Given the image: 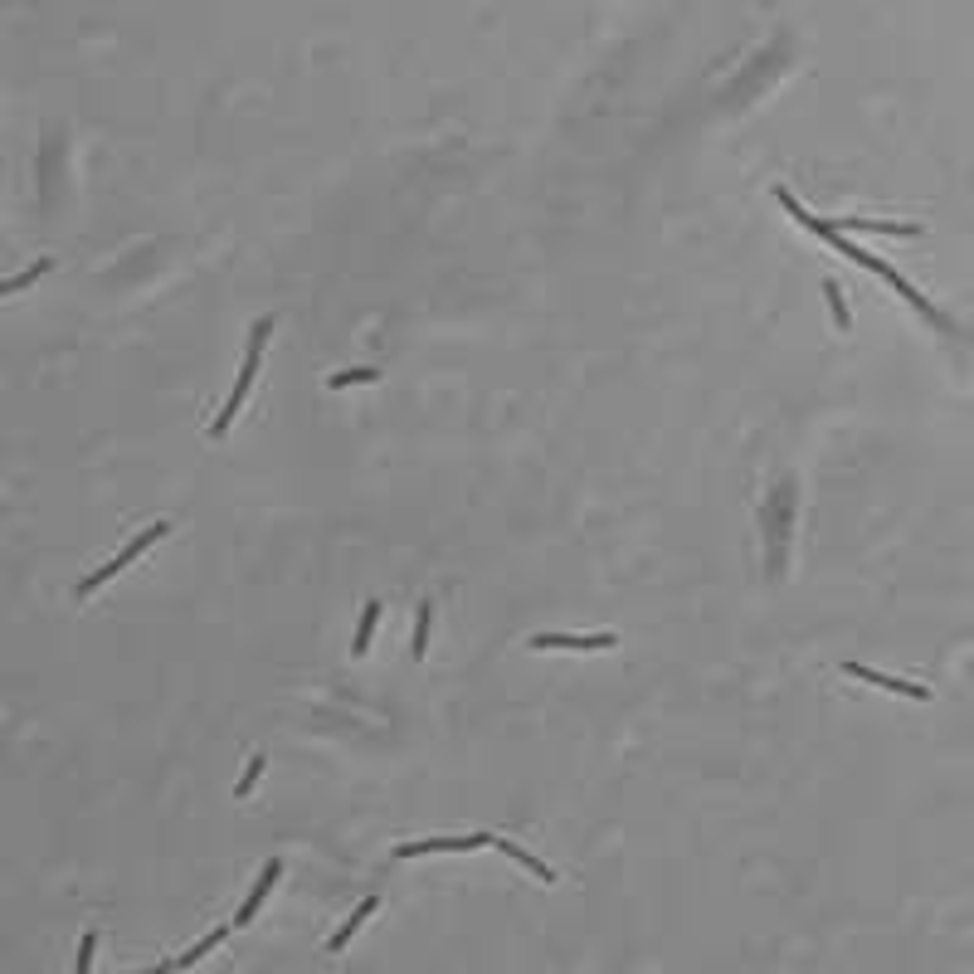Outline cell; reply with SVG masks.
Returning <instances> with one entry per match:
<instances>
[{"label": "cell", "mask_w": 974, "mask_h": 974, "mask_svg": "<svg viewBox=\"0 0 974 974\" xmlns=\"http://www.w3.org/2000/svg\"><path fill=\"white\" fill-rule=\"evenodd\" d=\"M161 536H166V522H151L147 531H142V536H137V541H127V546H122V551H117V556H113V561H108V565H103V570H93V575H88V580H83V585H78V590H83V595H93V590H98V585H108V580H113V575H122V570H127V565L137 561V556H142V551H147V546H156V541H161Z\"/></svg>", "instance_id": "6da1fadb"}, {"label": "cell", "mask_w": 974, "mask_h": 974, "mask_svg": "<svg viewBox=\"0 0 974 974\" xmlns=\"http://www.w3.org/2000/svg\"><path fill=\"white\" fill-rule=\"evenodd\" d=\"M492 848V833H463V838H424V843H400L395 858H429V853H478Z\"/></svg>", "instance_id": "7a4b0ae2"}, {"label": "cell", "mask_w": 974, "mask_h": 974, "mask_svg": "<svg viewBox=\"0 0 974 974\" xmlns=\"http://www.w3.org/2000/svg\"><path fill=\"white\" fill-rule=\"evenodd\" d=\"M843 673L858 677V682H872V687H882V692H897V697H906V702H931V687L906 682V677H892V673H877V668H867V663H843Z\"/></svg>", "instance_id": "3957f363"}, {"label": "cell", "mask_w": 974, "mask_h": 974, "mask_svg": "<svg viewBox=\"0 0 974 974\" xmlns=\"http://www.w3.org/2000/svg\"><path fill=\"white\" fill-rule=\"evenodd\" d=\"M254 375H259V361H254V356H244V366H239V380H234V390H229L225 410H220V419L210 424V439H225V434H229V424H234V414H239V405H244V395L254 390Z\"/></svg>", "instance_id": "277c9868"}, {"label": "cell", "mask_w": 974, "mask_h": 974, "mask_svg": "<svg viewBox=\"0 0 974 974\" xmlns=\"http://www.w3.org/2000/svg\"><path fill=\"white\" fill-rule=\"evenodd\" d=\"M619 638L614 634H536L531 648H570V653H600V648H614Z\"/></svg>", "instance_id": "5b68a950"}, {"label": "cell", "mask_w": 974, "mask_h": 974, "mask_svg": "<svg viewBox=\"0 0 974 974\" xmlns=\"http://www.w3.org/2000/svg\"><path fill=\"white\" fill-rule=\"evenodd\" d=\"M278 877H283V862L273 858V862H268V867H263V877H259V882H254V892H249V901L239 906V916H234V926H249V921L259 916V906H263V901H268V892L278 887Z\"/></svg>", "instance_id": "8992f818"}, {"label": "cell", "mask_w": 974, "mask_h": 974, "mask_svg": "<svg viewBox=\"0 0 974 974\" xmlns=\"http://www.w3.org/2000/svg\"><path fill=\"white\" fill-rule=\"evenodd\" d=\"M375 906H380V897H366V901H361V906H356V911H351V916H346V921H341V931H337V936H332V940H327V950H332V955H337L341 945H351V936H356V931H361V926L371 921V911H375Z\"/></svg>", "instance_id": "52a82bcc"}, {"label": "cell", "mask_w": 974, "mask_h": 974, "mask_svg": "<svg viewBox=\"0 0 974 974\" xmlns=\"http://www.w3.org/2000/svg\"><path fill=\"white\" fill-rule=\"evenodd\" d=\"M492 848H502V853H507V858H512V862H517V867H526V872H536L541 882H556V872H551L546 862H541V858H531V853H526V848H517V843H507L502 833H492Z\"/></svg>", "instance_id": "ba28073f"}, {"label": "cell", "mask_w": 974, "mask_h": 974, "mask_svg": "<svg viewBox=\"0 0 974 974\" xmlns=\"http://www.w3.org/2000/svg\"><path fill=\"white\" fill-rule=\"evenodd\" d=\"M380 614H385V604L371 600L366 609H361V624H356V638H351V653L356 658H366V648H371V634H375V624H380Z\"/></svg>", "instance_id": "9c48e42d"}, {"label": "cell", "mask_w": 974, "mask_h": 974, "mask_svg": "<svg viewBox=\"0 0 974 974\" xmlns=\"http://www.w3.org/2000/svg\"><path fill=\"white\" fill-rule=\"evenodd\" d=\"M429 629H434V604L424 600V604H419V614H414V643H410L414 658H424V653H429Z\"/></svg>", "instance_id": "30bf717a"}, {"label": "cell", "mask_w": 974, "mask_h": 974, "mask_svg": "<svg viewBox=\"0 0 974 974\" xmlns=\"http://www.w3.org/2000/svg\"><path fill=\"white\" fill-rule=\"evenodd\" d=\"M225 936H229L225 926H215V931H210V936L200 940V945H190L186 955H181V960H176V970H186V965H195V960H205V955H210V950H215V945H225Z\"/></svg>", "instance_id": "8fae6325"}, {"label": "cell", "mask_w": 974, "mask_h": 974, "mask_svg": "<svg viewBox=\"0 0 974 974\" xmlns=\"http://www.w3.org/2000/svg\"><path fill=\"white\" fill-rule=\"evenodd\" d=\"M39 273H49V259H35V263H30V268H25V273H15V278H5V283H0V298H10V293H20V288H30V283H35Z\"/></svg>", "instance_id": "7c38bea8"}, {"label": "cell", "mask_w": 974, "mask_h": 974, "mask_svg": "<svg viewBox=\"0 0 974 974\" xmlns=\"http://www.w3.org/2000/svg\"><path fill=\"white\" fill-rule=\"evenodd\" d=\"M824 298H828V307H833V322L848 332V327H853V317H848V302H843V288H838V278H824Z\"/></svg>", "instance_id": "4fadbf2b"}, {"label": "cell", "mask_w": 974, "mask_h": 974, "mask_svg": "<svg viewBox=\"0 0 974 974\" xmlns=\"http://www.w3.org/2000/svg\"><path fill=\"white\" fill-rule=\"evenodd\" d=\"M371 380H380V371H375V366H356V371L332 375L327 385H332V390H346V385H371Z\"/></svg>", "instance_id": "5bb4252c"}, {"label": "cell", "mask_w": 974, "mask_h": 974, "mask_svg": "<svg viewBox=\"0 0 974 974\" xmlns=\"http://www.w3.org/2000/svg\"><path fill=\"white\" fill-rule=\"evenodd\" d=\"M93 950H98V931H83V945H78L74 974H88V970H93Z\"/></svg>", "instance_id": "9a60e30c"}, {"label": "cell", "mask_w": 974, "mask_h": 974, "mask_svg": "<svg viewBox=\"0 0 974 974\" xmlns=\"http://www.w3.org/2000/svg\"><path fill=\"white\" fill-rule=\"evenodd\" d=\"M259 775H263V755H254V765H249V770H244V780H239V785H234V794H249V789L259 785Z\"/></svg>", "instance_id": "2e32d148"}]
</instances>
